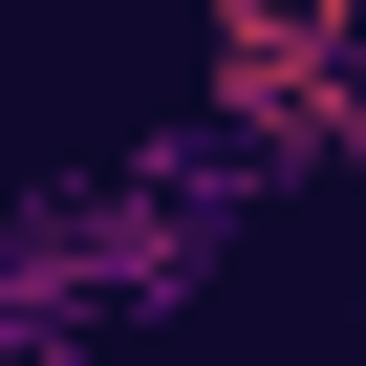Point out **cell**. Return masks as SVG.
Returning <instances> with one entry per match:
<instances>
[{
    "mask_svg": "<svg viewBox=\"0 0 366 366\" xmlns=\"http://www.w3.org/2000/svg\"><path fill=\"white\" fill-rule=\"evenodd\" d=\"M194 108H216V129H259V151L345 129V108H366V0H216Z\"/></svg>",
    "mask_w": 366,
    "mask_h": 366,
    "instance_id": "6da1fadb",
    "label": "cell"
}]
</instances>
